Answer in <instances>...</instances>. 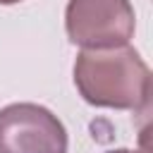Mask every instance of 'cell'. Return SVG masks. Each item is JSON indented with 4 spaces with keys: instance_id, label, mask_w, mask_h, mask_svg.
<instances>
[{
    "instance_id": "3",
    "label": "cell",
    "mask_w": 153,
    "mask_h": 153,
    "mask_svg": "<svg viewBox=\"0 0 153 153\" xmlns=\"http://www.w3.org/2000/svg\"><path fill=\"white\" fill-rule=\"evenodd\" d=\"M0 153H67V129L43 105L12 103L0 110Z\"/></svg>"
},
{
    "instance_id": "4",
    "label": "cell",
    "mask_w": 153,
    "mask_h": 153,
    "mask_svg": "<svg viewBox=\"0 0 153 153\" xmlns=\"http://www.w3.org/2000/svg\"><path fill=\"white\" fill-rule=\"evenodd\" d=\"M108 153H141V151H129V148H117V151H108Z\"/></svg>"
},
{
    "instance_id": "5",
    "label": "cell",
    "mask_w": 153,
    "mask_h": 153,
    "mask_svg": "<svg viewBox=\"0 0 153 153\" xmlns=\"http://www.w3.org/2000/svg\"><path fill=\"white\" fill-rule=\"evenodd\" d=\"M17 2H22V0H0V5H17Z\"/></svg>"
},
{
    "instance_id": "1",
    "label": "cell",
    "mask_w": 153,
    "mask_h": 153,
    "mask_svg": "<svg viewBox=\"0 0 153 153\" xmlns=\"http://www.w3.org/2000/svg\"><path fill=\"white\" fill-rule=\"evenodd\" d=\"M74 84L88 105L143 110L151 96V69L129 45L81 50L74 62Z\"/></svg>"
},
{
    "instance_id": "2",
    "label": "cell",
    "mask_w": 153,
    "mask_h": 153,
    "mask_svg": "<svg viewBox=\"0 0 153 153\" xmlns=\"http://www.w3.org/2000/svg\"><path fill=\"white\" fill-rule=\"evenodd\" d=\"M65 29L69 41L84 50L122 48L134 36L136 17L129 0H69Z\"/></svg>"
}]
</instances>
